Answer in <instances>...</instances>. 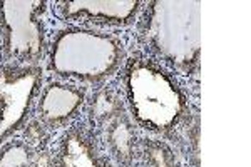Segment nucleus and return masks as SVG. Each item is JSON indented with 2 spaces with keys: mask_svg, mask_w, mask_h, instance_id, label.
<instances>
[{
  "mask_svg": "<svg viewBox=\"0 0 251 167\" xmlns=\"http://www.w3.org/2000/svg\"><path fill=\"white\" fill-rule=\"evenodd\" d=\"M124 55L123 42L114 35L87 28H66L50 44L49 69L62 79L97 84L119 71Z\"/></svg>",
  "mask_w": 251,
  "mask_h": 167,
  "instance_id": "1",
  "label": "nucleus"
},
{
  "mask_svg": "<svg viewBox=\"0 0 251 167\" xmlns=\"http://www.w3.org/2000/svg\"><path fill=\"white\" fill-rule=\"evenodd\" d=\"M143 37L166 62L191 72L201 52V3L151 2L144 15Z\"/></svg>",
  "mask_w": 251,
  "mask_h": 167,
  "instance_id": "2",
  "label": "nucleus"
},
{
  "mask_svg": "<svg viewBox=\"0 0 251 167\" xmlns=\"http://www.w3.org/2000/svg\"><path fill=\"white\" fill-rule=\"evenodd\" d=\"M124 85L134 119L146 129L164 132L186 111V97L159 64L132 59L124 67Z\"/></svg>",
  "mask_w": 251,
  "mask_h": 167,
  "instance_id": "3",
  "label": "nucleus"
},
{
  "mask_svg": "<svg viewBox=\"0 0 251 167\" xmlns=\"http://www.w3.org/2000/svg\"><path fill=\"white\" fill-rule=\"evenodd\" d=\"M40 0H5L0 2V24L5 37V50L17 65H34L44 57L46 40L37 14Z\"/></svg>",
  "mask_w": 251,
  "mask_h": 167,
  "instance_id": "4",
  "label": "nucleus"
},
{
  "mask_svg": "<svg viewBox=\"0 0 251 167\" xmlns=\"http://www.w3.org/2000/svg\"><path fill=\"white\" fill-rule=\"evenodd\" d=\"M40 79L42 71L37 65L5 64L0 67V145L25 122Z\"/></svg>",
  "mask_w": 251,
  "mask_h": 167,
  "instance_id": "5",
  "label": "nucleus"
},
{
  "mask_svg": "<svg viewBox=\"0 0 251 167\" xmlns=\"http://www.w3.org/2000/svg\"><path fill=\"white\" fill-rule=\"evenodd\" d=\"M137 0H75L62 2L59 14L66 20L89 19L109 25H126L139 12Z\"/></svg>",
  "mask_w": 251,
  "mask_h": 167,
  "instance_id": "6",
  "label": "nucleus"
},
{
  "mask_svg": "<svg viewBox=\"0 0 251 167\" xmlns=\"http://www.w3.org/2000/svg\"><path fill=\"white\" fill-rule=\"evenodd\" d=\"M55 167H111L106 156L92 139V134L82 125H74L62 134L54 159Z\"/></svg>",
  "mask_w": 251,
  "mask_h": 167,
  "instance_id": "7",
  "label": "nucleus"
},
{
  "mask_svg": "<svg viewBox=\"0 0 251 167\" xmlns=\"http://www.w3.org/2000/svg\"><path fill=\"white\" fill-rule=\"evenodd\" d=\"M86 100V92L75 85L49 84L44 87L37 104L39 117L50 127L67 124Z\"/></svg>",
  "mask_w": 251,
  "mask_h": 167,
  "instance_id": "8",
  "label": "nucleus"
},
{
  "mask_svg": "<svg viewBox=\"0 0 251 167\" xmlns=\"http://www.w3.org/2000/svg\"><path fill=\"white\" fill-rule=\"evenodd\" d=\"M104 122V130H106V144L109 145L111 152L119 159V161H129L132 157L134 150V130L132 125L123 114L114 112L109 109L107 114H99Z\"/></svg>",
  "mask_w": 251,
  "mask_h": 167,
  "instance_id": "9",
  "label": "nucleus"
},
{
  "mask_svg": "<svg viewBox=\"0 0 251 167\" xmlns=\"http://www.w3.org/2000/svg\"><path fill=\"white\" fill-rule=\"evenodd\" d=\"M34 150L24 141H9L0 145V167H29Z\"/></svg>",
  "mask_w": 251,
  "mask_h": 167,
  "instance_id": "10",
  "label": "nucleus"
},
{
  "mask_svg": "<svg viewBox=\"0 0 251 167\" xmlns=\"http://www.w3.org/2000/svg\"><path fill=\"white\" fill-rule=\"evenodd\" d=\"M146 167H177L173 152L159 142L146 144Z\"/></svg>",
  "mask_w": 251,
  "mask_h": 167,
  "instance_id": "11",
  "label": "nucleus"
}]
</instances>
